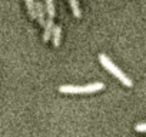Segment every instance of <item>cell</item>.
I'll use <instances>...</instances> for the list:
<instances>
[{"label": "cell", "mask_w": 146, "mask_h": 137, "mask_svg": "<svg viewBox=\"0 0 146 137\" xmlns=\"http://www.w3.org/2000/svg\"><path fill=\"white\" fill-rule=\"evenodd\" d=\"M60 37H62V27L60 26H54L53 33H52V41L54 47H59L60 44Z\"/></svg>", "instance_id": "5"}, {"label": "cell", "mask_w": 146, "mask_h": 137, "mask_svg": "<svg viewBox=\"0 0 146 137\" xmlns=\"http://www.w3.org/2000/svg\"><path fill=\"white\" fill-rule=\"evenodd\" d=\"M43 29H44V32H43V41H44V43H47V41L50 40L52 33H53V29H54V22H53V19H52V17L46 19V23H44Z\"/></svg>", "instance_id": "3"}, {"label": "cell", "mask_w": 146, "mask_h": 137, "mask_svg": "<svg viewBox=\"0 0 146 137\" xmlns=\"http://www.w3.org/2000/svg\"><path fill=\"white\" fill-rule=\"evenodd\" d=\"M44 10H46V7H43V3L37 2V3H36V19L39 20V23H40V26H42V27H43V26H44V23H46Z\"/></svg>", "instance_id": "4"}, {"label": "cell", "mask_w": 146, "mask_h": 137, "mask_svg": "<svg viewBox=\"0 0 146 137\" xmlns=\"http://www.w3.org/2000/svg\"><path fill=\"white\" fill-rule=\"evenodd\" d=\"M135 130L136 131H146V123H139L135 126Z\"/></svg>", "instance_id": "9"}, {"label": "cell", "mask_w": 146, "mask_h": 137, "mask_svg": "<svg viewBox=\"0 0 146 137\" xmlns=\"http://www.w3.org/2000/svg\"><path fill=\"white\" fill-rule=\"evenodd\" d=\"M99 61H100V64L106 68V70H108L109 73H112V74H113L119 82H122L125 86H127V87H132V86H133L132 80H130V79H129V77H127L122 70H120V68H119L116 64H113V63H112V60H110L106 54L100 53V54H99Z\"/></svg>", "instance_id": "1"}, {"label": "cell", "mask_w": 146, "mask_h": 137, "mask_svg": "<svg viewBox=\"0 0 146 137\" xmlns=\"http://www.w3.org/2000/svg\"><path fill=\"white\" fill-rule=\"evenodd\" d=\"M105 89L103 83H90L86 86H72V84H64L59 87L60 93L64 94H89V93H96Z\"/></svg>", "instance_id": "2"}, {"label": "cell", "mask_w": 146, "mask_h": 137, "mask_svg": "<svg viewBox=\"0 0 146 137\" xmlns=\"http://www.w3.org/2000/svg\"><path fill=\"white\" fill-rule=\"evenodd\" d=\"M69 3H70V7H72V12L73 14H75V17H80L82 13H80V7H79V3H78V0H69Z\"/></svg>", "instance_id": "7"}, {"label": "cell", "mask_w": 146, "mask_h": 137, "mask_svg": "<svg viewBox=\"0 0 146 137\" xmlns=\"http://www.w3.org/2000/svg\"><path fill=\"white\" fill-rule=\"evenodd\" d=\"M46 2V12H47V14H49V17H54V2L53 0H44Z\"/></svg>", "instance_id": "8"}, {"label": "cell", "mask_w": 146, "mask_h": 137, "mask_svg": "<svg viewBox=\"0 0 146 137\" xmlns=\"http://www.w3.org/2000/svg\"><path fill=\"white\" fill-rule=\"evenodd\" d=\"M26 6L30 19H36V2L35 0H26Z\"/></svg>", "instance_id": "6"}]
</instances>
